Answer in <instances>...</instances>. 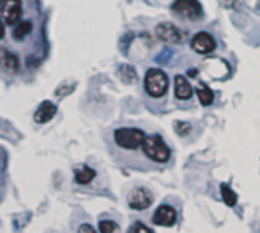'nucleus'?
<instances>
[{"mask_svg": "<svg viewBox=\"0 0 260 233\" xmlns=\"http://www.w3.org/2000/svg\"><path fill=\"white\" fill-rule=\"evenodd\" d=\"M118 73H120L121 79H122L124 82H127V84H133L135 81L138 79V78H137V72L133 70L132 66H121L120 70H118Z\"/></svg>", "mask_w": 260, "mask_h": 233, "instance_id": "dca6fc26", "label": "nucleus"}, {"mask_svg": "<svg viewBox=\"0 0 260 233\" xmlns=\"http://www.w3.org/2000/svg\"><path fill=\"white\" fill-rule=\"evenodd\" d=\"M221 194H222V200L225 201L226 206H234L237 203V194L226 183L221 185Z\"/></svg>", "mask_w": 260, "mask_h": 233, "instance_id": "2eb2a0df", "label": "nucleus"}, {"mask_svg": "<svg viewBox=\"0 0 260 233\" xmlns=\"http://www.w3.org/2000/svg\"><path fill=\"white\" fill-rule=\"evenodd\" d=\"M191 49L201 55L211 54L216 49V41L208 32H197L191 40Z\"/></svg>", "mask_w": 260, "mask_h": 233, "instance_id": "0eeeda50", "label": "nucleus"}, {"mask_svg": "<svg viewBox=\"0 0 260 233\" xmlns=\"http://www.w3.org/2000/svg\"><path fill=\"white\" fill-rule=\"evenodd\" d=\"M2 13L6 25H16L22 17V0H5Z\"/></svg>", "mask_w": 260, "mask_h": 233, "instance_id": "6e6552de", "label": "nucleus"}, {"mask_svg": "<svg viewBox=\"0 0 260 233\" xmlns=\"http://www.w3.org/2000/svg\"><path fill=\"white\" fill-rule=\"evenodd\" d=\"M31 31H33V23L29 22V20H26V22H22L20 23L16 29H14V32H13V35H14V38H17V40H22V38H25Z\"/></svg>", "mask_w": 260, "mask_h": 233, "instance_id": "f3484780", "label": "nucleus"}, {"mask_svg": "<svg viewBox=\"0 0 260 233\" xmlns=\"http://www.w3.org/2000/svg\"><path fill=\"white\" fill-rule=\"evenodd\" d=\"M144 89L152 98H161L169 89V78L165 72L161 69H150L145 73L144 78Z\"/></svg>", "mask_w": 260, "mask_h": 233, "instance_id": "f03ea898", "label": "nucleus"}, {"mask_svg": "<svg viewBox=\"0 0 260 233\" xmlns=\"http://www.w3.org/2000/svg\"><path fill=\"white\" fill-rule=\"evenodd\" d=\"M172 11L179 17L197 20L202 16V6L197 0H174L172 5Z\"/></svg>", "mask_w": 260, "mask_h": 233, "instance_id": "20e7f679", "label": "nucleus"}, {"mask_svg": "<svg viewBox=\"0 0 260 233\" xmlns=\"http://www.w3.org/2000/svg\"><path fill=\"white\" fill-rule=\"evenodd\" d=\"M3 34H5V31H3V25H2V22H0V38L3 37Z\"/></svg>", "mask_w": 260, "mask_h": 233, "instance_id": "412c9836", "label": "nucleus"}, {"mask_svg": "<svg viewBox=\"0 0 260 233\" xmlns=\"http://www.w3.org/2000/svg\"><path fill=\"white\" fill-rule=\"evenodd\" d=\"M95 175H97V172L93 171L92 168H89V166H81L80 169H77L75 171V182L78 183V185H87V183H90L93 178H95Z\"/></svg>", "mask_w": 260, "mask_h": 233, "instance_id": "f8f14e48", "label": "nucleus"}, {"mask_svg": "<svg viewBox=\"0 0 260 233\" xmlns=\"http://www.w3.org/2000/svg\"><path fill=\"white\" fill-rule=\"evenodd\" d=\"M156 35L162 41H169V43H182V40L187 34H184L179 28H176L173 23H161L156 26Z\"/></svg>", "mask_w": 260, "mask_h": 233, "instance_id": "423d86ee", "label": "nucleus"}, {"mask_svg": "<svg viewBox=\"0 0 260 233\" xmlns=\"http://www.w3.org/2000/svg\"><path fill=\"white\" fill-rule=\"evenodd\" d=\"M127 203H129L130 209H133V210H144V209H147V207L152 206L153 195L149 192L147 189H142V187L133 189L132 192L129 194Z\"/></svg>", "mask_w": 260, "mask_h": 233, "instance_id": "39448f33", "label": "nucleus"}, {"mask_svg": "<svg viewBox=\"0 0 260 233\" xmlns=\"http://www.w3.org/2000/svg\"><path fill=\"white\" fill-rule=\"evenodd\" d=\"M174 94H176V98L181 101H187L193 96V89L190 86V82L182 75H176L174 78Z\"/></svg>", "mask_w": 260, "mask_h": 233, "instance_id": "9b49d317", "label": "nucleus"}, {"mask_svg": "<svg viewBox=\"0 0 260 233\" xmlns=\"http://www.w3.org/2000/svg\"><path fill=\"white\" fill-rule=\"evenodd\" d=\"M55 113H57V105L52 104L51 101H45L40 104V107L34 113V121L37 124H46L54 118Z\"/></svg>", "mask_w": 260, "mask_h": 233, "instance_id": "9d476101", "label": "nucleus"}, {"mask_svg": "<svg viewBox=\"0 0 260 233\" xmlns=\"http://www.w3.org/2000/svg\"><path fill=\"white\" fill-rule=\"evenodd\" d=\"M196 94H197V98H199V102L202 105H205V107L207 105H211L213 101H214V93L208 89L205 84H199V86H197Z\"/></svg>", "mask_w": 260, "mask_h": 233, "instance_id": "ddd939ff", "label": "nucleus"}, {"mask_svg": "<svg viewBox=\"0 0 260 233\" xmlns=\"http://www.w3.org/2000/svg\"><path fill=\"white\" fill-rule=\"evenodd\" d=\"M142 150L144 154L147 155L150 160L158 162V163H165L170 160L172 157V151L170 148L165 145V142L162 140V137L158 134L153 136H145V140L142 143Z\"/></svg>", "mask_w": 260, "mask_h": 233, "instance_id": "f257e3e1", "label": "nucleus"}, {"mask_svg": "<svg viewBox=\"0 0 260 233\" xmlns=\"http://www.w3.org/2000/svg\"><path fill=\"white\" fill-rule=\"evenodd\" d=\"M2 66L5 70L8 72H17L18 70V58L11 54V52H5L3 54V58H2Z\"/></svg>", "mask_w": 260, "mask_h": 233, "instance_id": "4468645a", "label": "nucleus"}, {"mask_svg": "<svg viewBox=\"0 0 260 233\" xmlns=\"http://www.w3.org/2000/svg\"><path fill=\"white\" fill-rule=\"evenodd\" d=\"M100 232L101 233H115V232H120V227L117 226V222H113L110 219H104L100 222Z\"/></svg>", "mask_w": 260, "mask_h": 233, "instance_id": "a211bd4d", "label": "nucleus"}, {"mask_svg": "<svg viewBox=\"0 0 260 233\" xmlns=\"http://www.w3.org/2000/svg\"><path fill=\"white\" fill-rule=\"evenodd\" d=\"M113 137L117 145L124 150H138L145 140L144 131L138 128H118Z\"/></svg>", "mask_w": 260, "mask_h": 233, "instance_id": "7ed1b4c3", "label": "nucleus"}, {"mask_svg": "<svg viewBox=\"0 0 260 233\" xmlns=\"http://www.w3.org/2000/svg\"><path fill=\"white\" fill-rule=\"evenodd\" d=\"M5 2V0H0V6H2V3Z\"/></svg>", "mask_w": 260, "mask_h": 233, "instance_id": "4be33fe9", "label": "nucleus"}, {"mask_svg": "<svg viewBox=\"0 0 260 233\" xmlns=\"http://www.w3.org/2000/svg\"><path fill=\"white\" fill-rule=\"evenodd\" d=\"M78 232H90V233H93V232H95V229L90 227V226H87V224H85V226H81V227L78 229Z\"/></svg>", "mask_w": 260, "mask_h": 233, "instance_id": "aec40b11", "label": "nucleus"}, {"mask_svg": "<svg viewBox=\"0 0 260 233\" xmlns=\"http://www.w3.org/2000/svg\"><path fill=\"white\" fill-rule=\"evenodd\" d=\"M130 233H139V232H144V233H150L152 232V229H149V227H145L142 222H135V226H132L130 227V230H129Z\"/></svg>", "mask_w": 260, "mask_h": 233, "instance_id": "6ab92c4d", "label": "nucleus"}, {"mask_svg": "<svg viewBox=\"0 0 260 233\" xmlns=\"http://www.w3.org/2000/svg\"><path fill=\"white\" fill-rule=\"evenodd\" d=\"M176 222V210L172 206H159L156 209L155 215H153V224L156 226H164V227H170Z\"/></svg>", "mask_w": 260, "mask_h": 233, "instance_id": "1a4fd4ad", "label": "nucleus"}]
</instances>
